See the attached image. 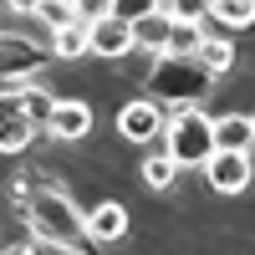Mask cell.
I'll list each match as a JSON object with an SVG mask.
<instances>
[{
    "label": "cell",
    "instance_id": "cell-6",
    "mask_svg": "<svg viewBox=\"0 0 255 255\" xmlns=\"http://www.w3.org/2000/svg\"><path fill=\"white\" fill-rule=\"evenodd\" d=\"M163 123H168L163 102H153V97H138V102H128V108L118 113V133H123L128 143H153V138L163 133Z\"/></svg>",
    "mask_w": 255,
    "mask_h": 255
},
{
    "label": "cell",
    "instance_id": "cell-12",
    "mask_svg": "<svg viewBox=\"0 0 255 255\" xmlns=\"http://www.w3.org/2000/svg\"><path fill=\"white\" fill-rule=\"evenodd\" d=\"M250 143H255V123L245 113H230L215 123V148H225V153H250Z\"/></svg>",
    "mask_w": 255,
    "mask_h": 255
},
{
    "label": "cell",
    "instance_id": "cell-1",
    "mask_svg": "<svg viewBox=\"0 0 255 255\" xmlns=\"http://www.w3.org/2000/svg\"><path fill=\"white\" fill-rule=\"evenodd\" d=\"M15 199L26 204V230L36 235V245H51V250H72V255H87L92 235H87V215L72 204V194H61L56 184L46 189H15Z\"/></svg>",
    "mask_w": 255,
    "mask_h": 255
},
{
    "label": "cell",
    "instance_id": "cell-23",
    "mask_svg": "<svg viewBox=\"0 0 255 255\" xmlns=\"http://www.w3.org/2000/svg\"><path fill=\"white\" fill-rule=\"evenodd\" d=\"M0 255H41V245H5Z\"/></svg>",
    "mask_w": 255,
    "mask_h": 255
},
{
    "label": "cell",
    "instance_id": "cell-2",
    "mask_svg": "<svg viewBox=\"0 0 255 255\" xmlns=\"http://www.w3.org/2000/svg\"><path fill=\"white\" fill-rule=\"evenodd\" d=\"M148 92H153V102H168V108H199V102L215 92V72H209L199 56L163 51L153 61V72H148Z\"/></svg>",
    "mask_w": 255,
    "mask_h": 255
},
{
    "label": "cell",
    "instance_id": "cell-3",
    "mask_svg": "<svg viewBox=\"0 0 255 255\" xmlns=\"http://www.w3.org/2000/svg\"><path fill=\"white\" fill-rule=\"evenodd\" d=\"M163 153L179 168H204L215 158V118H204L199 108H174L163 123Z\"/></svg>",
    "mask_w": 255,
    "mask_h": 255
},
{
    "label": "cell",
    "instance_id": "cell-15",
    "mask_svg": "<svg viewBox=\"0 0 255 255\" xmlns=\"http://www.w3.org/2000/svg\"><path fill=\"white\" fill-rule=\"evenodd\" d=\"M194 56H199V61H204V67L215 72V77H225L230 67H235V46H230L225 36H204V46H199Z\"/></svg>",
    "mask_w": 255,
    "mask_h": 255
},
{
    "label": "cell",
    "instance_id": "cell-9",
    "mask_svg": "<svg viewBox=\"0 0 255 255\" xmlns=\"http://www.w3.org/2000/svg\"><path fill=\"white\" fill-rule=\"evenodd\" d=\"M87 41H92V56H128L133 51V20L102 15V20L87 26Z\"/></svg>",
    "mask_w": 255,
    "mask_h": 255
},
{
    "label": "cell",
    "instance_id": "cell-19",
    "mask_svg": "<svg viewBox=\"0 0 255 255\" xmlns=\"http://www.w3.org/2000/svg\"><path fill=\"white\" fill-rule=\"evenodd\" d=\"M163 15L168 20H194V26H204V20H209V0H163Z\"/></svg>",
    "mask_w": 255,
    "mask_h": 255
},
{
    "label": "cell",
    "instance_id": "cell-8",
    "mask_svg": "<svg viewBox=\"0 0 255 255\" xmlns=\"http://www.w3.org/2000/svg\"><path fill=\"white\" fill-rule=\"evenodd\" d=\"M46 133H51V138H61V143L87 138V133H92V108H87V102H77V97H56Z\"/></svg>",
    "mask_w": 255,
    "mask_h": 255
},
{
    "label": "cell",
    "instance_id": "cell-22",
    "mask_svg": "<svg viewBox=\"0 0 255 255\" xmlns=\"http://www.w3.org/2000/svg\"><path fill=\"white\" fill-rule=\"evenodd\" d=\"M5 5H10L15 15H36V5H41V0H5Z\"/></svg>",
    "mask_w": 255,
    "mask_h": 255
},
{
    "label": "cell",
    "instance_id": "cell-21",
    "mask_svg": "<svg viewBox=\"0 0 255 255\" xmlns=\"http://www.w3.org/2000/svg\"><path fill=\"white\" fill-rule=\"evenodd\" d=\"M72 5H77V20H87V26L102 20V15H113V0H72Z\"/></svg>",
    "mask_w": 255,
    "mask_h": 255
},
{
    "label": "cell",
    "instance_id": "cell-16",
    "mask_svg": "<svg viewBox=\"0 0 255 255\" xmlns=\"http://www.w3.org/2000/svg\"><path fill=\"white\" fill-rule=\"evenodd\" d=\"M204 26H194V20H174V31H168V51L174 56H194L199 46H204Z\"/></svg>",
    "mask_w": 255,
    "mask_h": 255
},
{
    "label": "cell",
    "instance_id": "cell-24",
    "mask_svg": "<svg viewBox=\"0 0 255 255\" xmlns=\"http://www.w3.org/2000/svg\"><path fill=\"white\" fill-rule=\"evenodd\" d=\"M250 123H255V118H250Z\"/></svg>",
    "mask_w": 255,
    "mask_h": 255
},
{
    "label": "cell",
    "instance_id": "cell-11",
    "mask_svg": "<svg viewBox=\"0 0 255 255\" xmlns=\"http://www.w3.org/2000/svg\"><path fill=\"white\" fill-rule=\"evenodd\" d=\"M168 31H174V20H168L163 10H153V15H138L133 20V51H168Z\"/></svg>",
    "mask_w": 255,
    "mask_h": 255
},
{
    "label": "cell",
    "instance_id": "cell-13",
    "mask_svg": "<svg viewBox=\"0 0 255 255\" xmlns=\"http://www.w3.org/2000/svg\"><path fill=\"white\" fill-rule=\"evenodd\" d=\"M87 51H92V41H87V20H77V26H61V31H51V56L72 61V56H87Z\"/></svg>",
    "mask_w": 255,
    "mask_h": 255
},
{
    "label": "cell",
    "instance_id": "cell-20",
    "mask_svg": "<svg viewBox=\"0 0 255 255\" xmlns=\"http://www.w3.org/2000/svg\"><path fill=\"white\" fill-rule=\"evenodd\" d=\"M153 10H163V0H113V15H123V20H138Z\"/></svg>",
    "mask_w": 255,
    "mask_h": 255
},
{
    "label": "cell",
    "instance_id": "cell-14",
    "mask_svg": "<svg viewBox=\"0 0 255 255\" xmlns=\"http://www.w3.org/2000/svg\"><path fill=\"white\" fill-rule=\"evenodd\" d=\"M209 15L220 26L240 31V26H255V0H209Z\"/></svg>",
    "mask_w": 255,
    "mask_h": 255
},
{
    "label": "cell",
    "instance_id": "cell-7",
    "mask_svg": "<svg viewBox=\"0 0 255 255\" xmlns=\"http://www.w3.org/2000/svg\"><path fill=\"white\" fill-rule=\"evenodd\" d=\"M250 153H225V148H215V158L204 163V179L215 194H240V189L250 184Z\"/></svg>",
    "mask_w": 255,
    "mask_h": 255
},
{
    "label": "cell",
    "instance_id": "cell-10",
    "mask_svg": "<svg viewBox=\"0 0 255 255\" xmlns=\"http://www.w3.org/2000/svg\"><path fill=\"white\" fill-rule=\"evenodd\" d=\"M128 225H133V215H128L118 199H102V204H92V215H87V235H92V245H118L128 235Z\"/></svg>",
    "mask_w": 255,
    "mask_h": 255
},
{
    "label": "cell",
    "instance_id": "cell-4",
    "mask_svg": "<svg viewBox=\"0 0 255 255\" xmlns=\"http://www.w3.org/2000/svg\"><path fill=\"white\" fill-rule=\"evenodd\" d=\"M51 51H41L31 36H5L0 31V82L5 87H26V82H36L41 72H46Z\"/></svg>",
    "mask_w": 255,
    "mask_h": 255
},
{
    "label": "cell",
    "instance_id": "cell-17",
    "mask_svg": "<svg viewBox=\"0 0 255 255\" xmlns=\"http://www.w3.org/2000/svg\"><path fill=\"white\" fill-rule=\"evenodd\" d=\"M36 20H46L51 31L77 26V5H72V0H41V5H36Z\"/></svg>",
    "mask_w": 255,
    "mask_h": 255
},
{
    "label": "cell",
    "instance_id": "cell-5",
    "mask_svg": "<svg viewBox=\"0 0 255 255\" xmlns=\"http://www.w3.org/2000/svg\"><path fill=\"white\" fill-rule=\"evenodd\" d=\"M41 133V123L31 113V102L20 87H5L0 92V153H20L31 138Z\"/></svg>",
    "mask_w": 255,
    "mask_h": 255
},
{
    "label": "cell",
    "instance_id": "cell-18",
    "mask_svg": "<svg viewBox=\"0 0 255 255\" xmlns=\"http://www.w3.org/2000/svg\"><path fill=\"white\" fill-rule=\"evenodd\" d=\"M174 174H179V163L168 158V153H153V158L143 163V184H148V189H168Z\"/></svg>",
    "mask_w": 255,
    "mask_h": 255
}]
</instances>
